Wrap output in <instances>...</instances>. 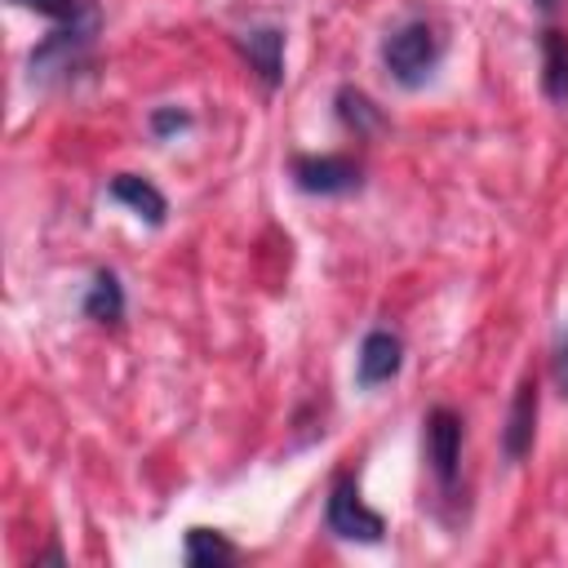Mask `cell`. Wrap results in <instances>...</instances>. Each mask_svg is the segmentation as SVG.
Listing matches in <instances>:
<instances>
[{
	"mask_svg": "<svg viewBox=\"0 0 568 568\" xmlns=\"http://www.w3.org/2000/svg\"><path fill=\"white\" fill-rule=\"evenodd\" d=\"M98 31H102V9L89 4L80 18L71 22H53V31L31 49L27 67H31V80L36 84H62V80H75L80 71H89L93 62V44H98Z\"/></svg>",
	"mask_w": 568,
	"mask_h": 568,
	"instance_id": "cell-1",
	"label": "cell"
},
{
	"mask_svg": "<svg viewBox=\"0 0 568 568\" xmlns=\"http://www.w3.org/2000/svg\"><path fill=\"white\" fill-rule=\"evenodd\" d=\"M444 58V36L430 18H408L386 31L382 40V67L399 89H422Z\"/></svg>",
	"mask_w": 568,
	"mask_h": 568,
	"instance_id": "cell-2",
	"label": "cell"
},
{
	"mask_svg": "<svg viewBox=\"0 0 568 568\" xmlns=\"http://www.w3.org/2000/svg\"><path fill=\"white\" fill-rule=\"evenodd\" d=\"M324 524L333 537L342 541H359V546H377L386 537V515L373 510L359 497V479L355 470H337L328 484V501H324Z\"/></svg>",
	"mask_w": 568,
	"mask_h": 568,
	"instance_id": "cell-3",
	"label": "cell"
},
{
	"mask_svg": "<svg viewBox=\"0 0 568 568\" xmlns=\"http://www.w3.org/2000/svg\"><path fill=\"white\" fill-rule=\"evenodd\" d=\"M462 439H466V426H462V413H453L448 404H435L426 417H422V448H426V466L435 475V484L444 493L457 488V470H462Z\"/></svg>",
	"mask_w": 568,
	"mask_h": 568,
	"instance_id": "cell-4",
	"label": "cell"
},
{
	"mask_svg": "<svg viewBox=\"0 0 568 568\" xmlns=\"http://www.w3.org/2000/svg\"><path fill=\"white\" fill-rule=\"evenodd\" d=\"M288 178L302 195H351L364 186V164L355 155H293L288 160Z\"/></svg>",
	"mask_w": 568,
	"mask_h": 568,
	"instance_id": "cell-5",
	"label": "cell"
},
{
	"mask_svg": "<svg viewBox=\"0 0 568 568\" xmlns=\"http://www.w3.org/2000/svg\"><path fill=\"white\" fill-rule=\"evenodd\" d=\"M404 368V342L390 328H368L359 351H355V386L359 390H377L386 382H395Z\"/></svg>",
	"mask_w": 568,
	"mask_h": 568,
	"instance_id": "cell-6",
	"label": "cell"
},
{
	"mask_svg": "<svg viewBox=\"0 0 568 568\" xmlns=\"http://www.w3.org/2000/svg\"><path fill=\"white\" fill-rule=\"evenodd\" d=\"M231 44L248 62V71L262 80L266 93H275L284 84V31L280 27H248V31L231 36Z\"/></svg>",
	"mask_w": 568,
	"mask_h": 568,
	"instance_id": "cell-7",
	"label": "cell"
},
{
	"mask_svg": "<svg viewBox=\"0 0 568 568\" xmlns=\"http://www.w3.org/2000/svg\"><path fill=\"white\" fill-rule=\"evenodd\" d=\"M537 404H541L537 377H524L515 386V399H510L506 426H501V453H506V462H524L532 453V439H537Z\"/></svg>",
	"mask_w": 568,
	"mask_h": 568,
	"instance_id": "cell-8",
	"label": "cell"
},
{
	"mask_svg": "<svg viewBox=\"0 0 568 568\" xmlns=\"http://www.w3.org/2000/svg\"><path fill=\"white\" fill-rule=\"evenodd\" d=\"M106 195H111L115 204H124L129 213H138L146 226H164V217H169L164 191H160L151 178H142V173H115L111 186H106Z\"/></svg>",
	"mask_w": 568,
	"mask_h": 568,
	"instance_id": "cell-9",
	"label": "cell"
},
{
	"mask_svg": "<svg viewBox=\"0 0 568 568\" xmlns=\"http://www.w3.org/2000/svg\"><path fill=\"white\" fill-rule=\"evenodd\" d=\"M84 315L93 320V324H106V328H120L124 324V284H120V275L115 271H93V284L84 288Z\"/></svg>",
	"mask_w": 568,
	"mask_h": 568,
	"instance_id": "cell-10",
	"label": "cell"
},
{
	"mask_svg": "<svg viewBox=\"0 0 568 568\" xmlns=\"http://www.w3.org/2000/svg\"><path fill=\"white\" fill-rule=\"evenodd\" d=\"M333 106H337L342 129L355 133V138H373V133L386 124V115L373 106V98H368L364 89H355V84H342V89L333 93Z\"/></svg>",
	"mask_w": 568,
	"mask_h": 568,
	"instance_id": "cell-11",
	"label": "cell"
},
{
	"mask_svg": "<svg viewBox=\"0 0 568 568\" xmlns=\"http://www.w3.org/2000/svg\"><path fill=\"white\" fill-rule=\"evenodd\" d=\"M541 93L550 102H568V36L559 27L541 31Z\"/></svg>",
	"mask_w": 568,
	"mask_h": 568,
	"instance_id": "cell-12",
	"label": "cell"
},
{
	"mask_svg": "<svg viewBox=\"0 0 568 568\" xmlns=\"http://www.w3.org/2000/svg\"><path fill=\"white\" fill-rule=\"evenodd\" d=\"M240 550H235V541L226 537V532H217V528H186V537H182V559L191 564V568H222V564H231Z\"/></svg>",
	"mask_w": 568,
	"mask_h": 568,
	"instance_id": "cell-13",
	"label": "cell"
},
{
	"mask_svg": "<svg viewBox=\"0 0 568 568\" xmlns=\"http://www.w3.org/2000/svg\"><path fill=\"white\" fill-rule=\"evenodd\" d=\"M195 124V115L186 111V106H155L151 111V120H146V129H151V138H173V133H182V129H191Z\"/></svg>",
	"mask_w": 568,
	"mask_h": 568,
	"instance_id": "cell-14",
	"label": "cell"
},
{
	"mask_svg": "<svg viewBox=\"0 0 568 568\" xmlns=\"http://www.w3.org/2000/svg\"><path fill=\"white\" fill-rule=\"evenodd\" d=\"M13 4H22V9L49 18V22H71V18H80L93 0H13Z\"/></svg>",
	"mask_w": 568,
	"mask_h": 568,
	"instance_id": "cell-15",
	"label": "cell"
},
{
	"mask_svg": "<svg viewBox=\"0 0 568 568\" xmlns=\"http://www.w3.org/2000/svg\"><path fill=\"white\" fill-rule=\"evenodd\" d=\"M550 373H555V386H559V395L568 399V333L555 342V355H550Z\"/></svg>",
	"mask_w": 568,
	"mask_h": 568,
	"instance_id": "cell-16",
	"label": "cell"
},
{
	"mask_svg": "<svg viewBox=\"0 0 568 568\" xmlns=\"http://www.w3.org/2000/svg\"><path fill=\"white\" fill-rule=\"evenodd\" d=\"M532 4H537L541 13H555V9H559V0H532Z\"/></svg>",
	"mask_w": 568,
	"mask_h": 568,
	"instance_id": "cell-17",
	"label": "cell"
}]
</instances>
